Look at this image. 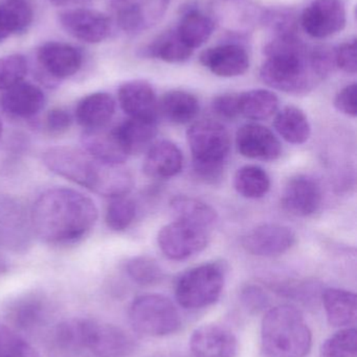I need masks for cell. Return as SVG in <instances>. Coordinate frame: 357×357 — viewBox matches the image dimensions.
I'll use <instances>...</instances> for the list:
<instances>
[{
  "instance_id": "1",
  "label": "cell",
  "mask_w": 357,
  "mask_h": 357,
  "mask_svg": "<svg viewBox=\"0 0 357 357\" xmlns=\"http://www.w3.org/2000/svg\"><path fill=\"white\" fill-rule=\"evenodd\" d=\"M98 208L87 195L75 189L44 191L34 203L31 222L36 234L48 245L78 243L94 228Z\"/></svg>"
},
{
  "instance_id": "2",
  "label": "cell",
  "mask_w": 357,
  "mask_h": 357,
  "mask_svg": "<svg viewBox=\"0 0 357 357\" xmlns=\"http://www.w3.org/2000/svg\"><path fill=\"white\" fill-rule=\"evenodd\" d=\"M312 47L296 35L278 36L264 47L260 79L265 85L293 96L312 91L321 82L312 62Z\"/></svg>"
},
{
  "instance_id": "3",
  "label": "cell",
  "mask_w": 357,
  "mask_h": 357,
  "mask_svg": "<svg viewBox=\"0 0 357 357\" xmlns=\"http://www.w3.org/2000/svg\"><path fill=\"white\" fill-rule=\"evenodd\" d=\"M261 345L265 357H307L312 333L298 308L278 305L270 308L262 320Z\"/></svg>"
},
{
  "instance_id": "4",
  "label": "cell",
  "mask_w": 357,
  "mask_h": 357,
  "mask_svg": "<svg viewBox=\"0 0 357 357\" xmlns=\"http://www.w3.org/2000/svg\"><path fill=\"white\" fill-rule=\"evenodd\" d=\"M197 178L217 184L224 178L231 151V137L224 125L212 119L196 121L187 132Z\"/></svg>"
},
{
  "instance_id": "5",
  "label": "cell",
  "mask_w": 357,
  "mask_h": 357,
  "mask_svg": "<svg viewBox=\"0 0 357 357\" xmlns=\"http://www.w3.org/2000/svg\"><path fill=\"white\" fill-rule=\"evenodd\" d=\"M226 282V268L207 262L184 272L175 287L177 303L186 310H201L218 301Z\"/></svg>"
},
{
  "instance_id": "6",
  "label": "cell",
  "mask_w": 357,
  "mask_h": 357,
  "mask_svg": "<svg viewBox=\"0 0 357 357\" xmlns=\"http://www.w3.org/2000/svg\"><path fill=\"white\" fill-rule=\"evenodd\" d=\"M129 320L133 331L145 337H167L182 326V318L173 302L157 294L136 298L130 305Z\"/></svg>"
},
{
  "instance_id": "7",
  "label": "cell",
  "mask_w": 357,
  "mask_h": 357,
  "mask_svg": "<svg viewBox=\"0 0 357 357\" xmlns=\"http://www.w3.org/2000/svg\"><path fill=\"white\" fill-rule=\"evenodd\" d=\"M43 163L52 173L96 193L106 163L92 158L84 150L56 146L43 154Z\"/></svg>"
},
{
  "instance_id": "8",
  "label": "cell",
  "mask_w": 357,
  "mask_h": 357,
  "mask_svg": "<svg viewBox=\"0 0 357 357\" xmlns=\"http://www.w3.org/2000/svg\"><path fill=\"white\" fill-rule=\"evenodd\" d=\"M157 243L168 259L180 261L205 250L209 243V234L203 227L177 220L161 229Z\"/></svg>"
},
{
  "instance_id": "9",
  "label": "cell",
  "mask_w": 357,
  "mask_h": 357,
  "mask_svg": "<svg viewBox=\"0 0 357 357\" xmlns=\"http://www.w3.org/2000/svg\"><path fill=\"white\" fill-rule=\"evenodd\" d=\"M40 79L48 86H56L62 79L73 77L81 69L83 54L75 46L50 41L37 50Z\"/></svg>"
},
{
  "instance_id": "10",
  "label": "cell",
  "mask_w": 357,
  "mask_h": 357,
  "mask_svg": "<svg viewBox=\"0 0 357 357\" xmlns=\"http://www.w3.org/2000/svg\"><path fill=\"white\" fill-rule=\"evenodd\" d=\"M83 344L96 357H128L136 349L133 339L115 325L83 320Z\"/></svg>"
},
{
  "instance_id": "11",
  "label": "cell",
  "mask_w": 357,
  "mask_h": 357,
  "mask_svg": "<svg viewBox=\"0 0 357 357\" xmlns=\"http://www.w3.org/2000/svg\"><path fill=\"white\" fill-rule=\"evenodd\" d=\"M347 12L342 0H314L304 10L301 25L310 37L325 39L345 29Z\"/></svg>"
},
{
  "instance_id": "12",
  "label": "cell",
  "mask_w": 357,
  "mask_h": 357,
  "mask_svg": "<svg viewBox=\"0 0 357 357\" xmlns=\"http://www.w3.org/2000/svg\"><path fill=\"white\" fill-rule=\"evenodd\" d=\"M61 27L75 39L85 43L104 41L111 31V20L106 14L92 8H71L58 16Z\"/></svg>"
},
{
  "instance_id": "13",
  "label": "cell",
  "mask_w": 357,
  "mask_h": 357,
  "mask_svg": "<svg viewBox=\"0 0 357 357\" xmlns=\"http://www.w3.org/2000/svg\"><path fill=\"white\" fill-rule=\"evenodd\" d=\"M296 234L289 227L279 224H264L249 231L242 238V247L247 253L259 257L282 255L295 245Z\"/></svg>"
},
{
  "instance_id": "14",
  "label": "cell",
  "mask_w": 357,
  "mask_h": 357,
  "mask_svg": "<svg viewBox=\"0 0 357 357\" xmlns=\"http://www.w3.org/2000/svg\"><path fill=\"white\" fill-rule=\"evenodd\" d=\"M50 314L48 298L40 291H25L8 301L6 319L13 328L33 331L42 326Z\"/></svg>"
},
{
  "instance_id": "15",
  "label": "cell",
  "mask_w": 357,
  "mask_h": 357,
  "mask_svg": "<svg viewBox=\"0 0 357 357\" xmlns=\"http://www.w3.org/2000/svg\"><path fill=\"white\" fill-rule=\"evenodd\" d=\"M238 152L254 160L275 161L282 155V144L274 132L259 123L243 125L236 134Z\"/></svg>"
},
{
  "instance_id": "16",
  "label": "cell",
  "mask_w": 357,
  "mask_h": 357,
  "mask_svg": "<svg viewBox=\"0 0 357 357\" xmlns=\"http://www.w3.org/2000/svg\"><path fill=\"white\" fill-rule=\"evenodd\" d=\"M119 106L129 119L157 123L159 115V100L148 82L133 79L126 82L117 92Z\"/></svg>"
},
{
  "instance_id": "17",
  "label": "cell",
  "mask_w": 357,
  "mask_h": 357,
  "mask_svg": "<svg viewBox=\"0 0 357 357\" xmlns=\"http://www.w3.org/2000/svg\"><path fill=\"white\" fill-rule=\"evenodd\" d=\"M320 185L314 178L300 175L291 178L282 193V206L289 213L307 218L316 213L322 205Z\"/></svg>"
},
{
  "instance_id": "18",
  "label": "cell",
  "mask_w": 357,
  "mask_h": 357,
  "mask_svg": "<svg viewBox=\"0 0 357 357\" xmlns=\"http://www.w3.org/2000/svg\"><path fill=\"white\" fill-rule=\"evenodd\" d=\"M190 348L195 357H236L238 340L232 331L217 324H205L193 331Z\"/></svg>"
},
{
  "instance_id": "19",
  "label": "cell",
  "mask_w": 357,
  "mask_h": 357,
  "mask_svg": "<svg viewBox=\"0 0 357 357\" xmlns=\"http://www.w3.org/2000/svg\"><path fill=\"white\" fill-rule=\"evenodd\" d=\"M203 66L220 77L245 75L249 68V56L245 46L226 43L207 48L199 56Z\"/></svg>"
},
{
  "instance_id": "20",
  "label": "cell",
  "mask_w": 357,
  "mask_h": 357,
  "mask_svg": "<svg viewBox=\"0 0 357 357\" xmlns=\"http://www.w3.org/2000/svg\"><path fill=\"white\" fill-rule=\"evenodd\" d=\"M46 98L38 86L21 83L4 90L0 96V109L10 117L33 119L45 106Z\"/></svg>"
},
{
  "instance_id": "21",
  "label": "cell",
  "mask_w": 357,
  "mask_h": 357,
  "mask_svg": "<svg viewBox=\"0 0 357 357\" xmlns=\"http://www.w3.org/2000/svg\"><path fill=\"white\" fill-rule=\"evenodd\" d=\"M81 142L87 154L106 165H124L129 157L115 128L84 130Z\"/></svg>"
},
{
  "instance_id": "22",
  "label": "cell",
  "mask_w": 357,
  "mask_h": 357,
  "mask_svg": "<svg viewBox=\"0 0 357 357\" xmlns=\"http://www.w3.org/2000/svg\"><path fill=\"white\" fill-rule=\"evenodd\" d=\"M184 167L182 151L173 142L163 140L149 148L144 161V173L153 178L175 177Z\"/></svg>"
},
{
  "instance_id": "23",
  "label": "cell",
  "mask_w": 357,
  "mask_h": 357,
  "mask_svg": "<svg viewBox=\"0 0 357 357\" xmlns=\"http://www.w3.org/2000/svg\"><path fill=\"white\" fill-rule=\"evenodd\" d=\"M115 100L106 92H96L82 98L75 110V119L84 130L107 127L115 114Z\"/></svg>"
},
{
  "instance_id": "24",
  "label": "cell",
  "mask_w": 357,
  "mask_h": 357,
  "mask_svg": "<svg viewBox=\"0 0 357 357\" xmlns=\"http://www.w3.org/2000/svg\"><path fill=\"white\" fill-rule=\"evenodd\" d=\"M323 305L329 324L337 328H348L356 324L357 297L356 294L346 289H325L322 295Z\"/></svg>"
},
{
  "instance_id": "25",
  "label": "cell",
  "mask_w": 357,
  "mask_h": 357,
  "mask_svg": "<svg viewBox=\"0 0 357 357\" xmlns=\"http://www.w3.org/2000/svg\"><path fill=\"white\" fill-rule=\"evenodd\" d=\"M215 29V22L209 15L197 8L189 6L182 17L177 29H175L178 37L191 50L201 47L209 41Z\"/></svg>"
},
{
  "instance_id": "26",
  "label": "cell",
  "mask_w": 357,
  "mask_h": 357,
  "mask_svg": "<svg viewBox=\"0 0 357 357\" xmlns=\"http://www.w3.org/2000/svg\"><path fill=\"white\" fill-rule=\"evenodd\" d=\"M157 123L128 119L115 127L128 154L136 155L150 148L157 135Z\"/></svg>"
},
{
  "instance_id": "27",
  "label": "cell",
  "mask_w": 357,
  "mask_h": 357,
  "mask_svg": "<svg viewBox=\"0 0 357 357\" xmlns=\"http://www.w3.org/2000/svg\"><path fill=\"white\" fill-rule=\"evenodd\" d=\"M194 50H191L178 37L175 29L159 36L154 41L140 50L143 58L159 59L170 64H177L188 61Z\"/></svg>"
},
{
  "instance_id": "28",
  "label": "cell",
  "mask_w": 357,
  "mask_h": 357,
  "mask_svg": "<svg viewBox=\"0 0 357 357\" xmlns=\"http://www.w3.org/2000/svg\"><path fill=\"white\" fill-rule=\"evenodd\" d=\"M159 114L176 125L194 121L199 112V102L193 94L184 90H172L159 100Z\"/></svg>"
},
{
  "instance_id": "29",
  "label": "cell",
  "mask_w": 357,
  "mask_h": 357,
  "mask_svg": "<svg viewBox=\"0 0 357 357\" xmlns=\"http://www.w3.org/2000/svg\"><path fill=\"white\" fill-rule=\"evenodd\" d=\"M279 135L291 144H303L309 139L312 127L305 113L295 106H286L279 111L274 121Z\"/></svg>"
},
{
  "instance_id": "30",
  "label": "cell",
  "mask_w": 357,
  "mask_h": 357,
  "mask_svg": "<svg viewBox=\"0 0 357 357\" xmlns=\"http://www.w3.org/2000/svg\"><path fill=\"white\" fill-rule=\"evenodd\" d=\"M33 17V8L27 0L0 2V42L27 31Z\"/></svg>"
},
{
  "instance_id": "31",
  "label": "cell",
  "mask_w": 357,
  "mask_h": 357,
  "mask_svg": "<svg viewBox=\"0 0 357 357\" xmlns=\"http://www.w3.org/2000/svg\"><path fill=\"white\" fill-rule=\"evenodd\" d=\"M171 211L177 220L207 229L217 222V212L209 204L188 197L176 195L170 201Z\"/></svg>"
},
{
  "instance_id": "32",
  "label": "cell",
  "mask_w": 357,
  "mask_h": 357,
  "mask_svg": "<svg viewBox=\"0 0 357 357\" xmlns=\"http://www.w3.org/2000/svg\"><path fill=\"white\" fill-rule=\"evenodd\" d=\"M241 115L251 121H266L276 114L279 98L274 92L265 89L249 90L239 94Z\"/></svg>"
},
{
  "instance_id": "33",
  "label": "cell",
  "mask_w": 357,
  "mask_h": 357,
  "mask_svg": "<svg viewBox=\"0 0 357 357\" xmlns=\"http://www.w3.org/2000/svg\"><path fill=\"white\" fill-rule=\"evenodd\" d=\"M234 187L239 195L247 199H261L270 189V178L262 167L245 165L237 171Z\"/></svg>"
},
{
  "instance_id": "34",
  "label": "cell",
  "mask_w": 357,
  "mask_h": 357,
  "mask_svg": "<svg viewBox=\"0 0 357 357\" xmlns=\"http://www.w3.org/2000/svg\"><path fill=\"white\" fill-rule=\"evenodd\" d=\"M128 276L143 287L159 284L163 278V272L156 260L146 255L136 256L126 264Z\"/></svg>"
},
{
  "instance_id": "35",
  "label": "cell",
  "mask_w": 357,
  "mask_h": 357,
  "mask_svg": "<svg viewBox=\"0 0 357 357\" xmlns=\"http://www.w3.org/2000/svg\"><path fill=\"white\" fill-rule=\"evenodd\" d=\"M320 357H357V331L348 327L337 331L323 343Z\"/></svg>"
},
{
  "instance_id": "36",
  "label": "cell",
  "mask_w": 357,
  "mask_h": 357,
  "mask_svg": "<svg viewBox=\"0 0 357 357\" xmlns=\"http://www.w3.org/2000/svg\"><path fill=\"white\" fill-rule=\"evenodd\" d=\"M136 216V205L126 197L112 199L106 210L107 226L115 232L127 230Z\"/></svg>"
},
{
  "instance_id": "37",
  "label": "cell",
  "mask_w": 357,
  "mask_h": 357,
  "mask_svg": "<svg viewBox=\"0 0 357 357\" xmlns=\"http://www.w3.org/2000/svg\"><path fill=\"white\" fill-rule=\"evenodd\" d=\"M0 357H40L37 350L10 327L0 325Z\"/></svg>"
},
{
  "instance_id": "38",
  "label": "cell",
  "mask_w": 357,
  "mask_h": 357,
  "mask_svg": "<svg viewBox=\"0 0 357 357\" xmlns=\"http://www.w3.org/2000/svg\"><path fill=\"white\" fill-rule=\"evenodd\" d=\"M29 66L22 54H15L0 58V90L8 89L23 82Z\"/></svg>"
},
{
  "instance_id": "39",
  "label": "cell",
  "mask_w": 357,
  "mask_h": 357,
  "mask_svg": "<svg viewBox=\"0 0 357 357\" xmlns=\"http://www.w3.org/2000/svg\"><path fill=\"white\" fill-rule=\"evenodd\" d=\"M83 320H66L54 329V342L64 350L85 349L83 344Z\"/></svg>"
},
{
  "instance_id": "40",
  "label": "cell",
  "mask_w": 357,
  "mask_h": 357,
  "mask_svg": "<svg viewBox=\"0 0 357 357\" xmlns=\"http://www.w3.org/2000/svg\"><path fill=\"white\" fill-rule=\"evenodd\" d=\"M212 110L220 119L234 121L241 115L239 94L224 93L216 96L212 102Z\"/></svg>"
},
{
  "instance_id": "41",
  "label": "cell",
  "mask_w": 357,
  "mask_h": 357,
  "mask_svg": "<svg viewBox=\"0 0 357 357\" xmlns=\"http://www.w3.org/2000/svg\"><path fill=\"white\" fill-rule=\"evenodd\" d=\"M73 119L68 111L62 108H54L46 114L44 128L52 135H61L71 129Z\"/></svg>"
},
{
  "instance_id": "42",
  "label": "cell",
  "mask_w": 357,
  "mask_h": 357,
  "mask_svg": "<svg viewBox=\"0 0 357 357\" xmlns=\"http://www.w3.org/2000/svg\"><path fill=\"white\" fill-rule=\"evenodd\" d=\"M335 65L344 73L356 75L357 70L356 40L342 44L335 50Z\"/></svg>"
},
{
  "instance_id": "43",
  "label": "cell",
  "mask_w": 357,
  "mask_h": 357,
  "mask_svg": "<svg viewBox=\"0 0 357 357\" xmlns=\"http://www.w3.org/2000/svg\"><path fill=\"white\" fill-rule=\"evenodd\" d=\"M335 106L340 112L347 116L356 117L357 115V86L350 84L341 90L335 96Z\"/></svg>"
},
{
  "instance_id": "44",
  "label": "cell",
  "mask_w": 357,
  "mask_h": 357,
  "mask_svg": "<svg viewBox=\"0 0 357 357\" xmlns=\"http://www.w3.org/2000/svg\"><path fill=\"white\" fill-rule=\"evenodd\" d=\"M242 301L252 310H260L268 304L266 295L257 287H247L242 291Z\"/></svg>"
},
{
  "instance_id": "45",
  "label": "cell",
  "mask_w": 357,
  "mask_h": 357,
  "mask_svg": "<svg viewBox=\"0 0 357 357\" xmlns=\"http://www.w3.org/2000/svg\"><path fill=\"white\" fill-rule=\"evenodd\" d=\"M48 1L56 6H65L75 3V2L83 1V0H48Z\"/></svg>"
},
{
  "instance_id": "46",
  "label": "cell",
  "mask_w": 357,
  "mask_h": 357,
  "mask_svg": "<svg viewBox=\"0 0 357 357\" xmlns=\"http://www.w3.org/2000/svg\"><path fill=\"white\" fill-rule=\"evenodd\" d=\"M6 272H8V264H6V262L4 261L3 259L0 258V276L6 274Z\"/></svg>"
},
{
  "instance_id": "47",
  "label": "cell",
  "mask_w": 357,
  "mask_h": 357,
  "mask_svg": "<svg viewBox=\"0 0 357 357\" xmlns=\"http://www.w3.org/2000/svg\"><path fill=\"white\" fill-rule=\"evenodd\" d=\"M2 131H3V125H2V121L1 119H0V138H1L2 136Z\"/></svg>"
}]
</instances>
